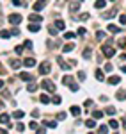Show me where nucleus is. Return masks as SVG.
Here are the masks:
<instances>
[{
  "label": "nucleus",
  "mask_w": 126,
  "mask_h": 134,
  "mask_svg": "<svg viewBox=\"0 0 126 134\" xmlns=\"http://www.w3.org/2000/svg\"><path fill=\"white\" fill-rule=\"evenodd\" d=\"M23 48H25V47H22V45H18V47L14 48V52H16V54H22V52H23Z\"/></svg>",
  "instance_id": "obj_38"
},
{
  "label": "nucleus",
  "mask_w": 126,
  "mask_h": 134,
  "mask_svg": "<svg viewBox=\"0 0 126 134\" xmlns=\"http://www.w3.org/2000/svg\"><path fill=\"white\" fill-rule=\"evenodd\" d=\"M32 116H34V118H37V116H39V111H36V109H34V111H32Z\"/></svg>",
  "instance_id": "obj_51"
},
{
  "label": "nucleus",
  "mask_w": 126,
  "mask_h": 134,
  "mask_svg": "<svg viewBox=\"0 0 126 134\" xmlns=\"http://www.w3.org/2000/svg\"><path fill=\"white\" fill-rule=\"evenodd\" d=\"M119 22H121V23H122V25H124V23H126V16H124V14H121V16H119Z\"/></svg>",
  "instance_id": "obj_43"
},
{
  "label": "nucleus",
  "mask_w": 126,
  "mask_h": 134,
  "mask_svg": "<svg viewBox=\"0 0 126 134\" xmlns=\"http://www.w3.org/2000/svg\"><path fill=\"white\" fill-rule=\"evenodd\" d=\"M25 48L30 50V48H32V41H25Z\"/></svg>",
  "instance_id": "obj_46"
},
{
  "label": "nucleus",
  "mask_w": 126,
  "mask_h": 134,
  "mask_svg": "<svg viewBox=\"0 0 126 134\" xmlns=\"http://www.w3.org/2000/svg\"><path fill=\"white\" fill-rule=\"evenodd\" d=\"M107 114H115V109L110 106V107H107Z\"/></svg>",
  "instance_id": "obj_40"
},
{
  "label": "nucleus",
  "mask_w": 126,
  "mask_h": 134,
  "mask_svg": "<svg viewBox=\"0 0 126 134\" xmlns=\"http://www.w3.org/2000/svg\"><path fill=\"white\" fill-rule=\"evenodd\" d=\"M23 64L27 68H32V66H36V59H34V57H27V59L23 61Z\"/></svg>",
  "instance_id": "obj_6"
},
{
  "label": "nucleus",
  "mask_w": 126,
  "mask_h": 134,
  "mask_svg": "<svg viewBox=\"0 0 126 134\" xmlns=\"http://www.w3.org/2000/svg\"><path fill=\"white\" fill-rule=\"evenodd\" d=\"M45 6H46V2H45V0H39V2H36V4H34V11H41Z\"/></svg>",
  "instance_id": "obj_7"
},
{
  "label": "nucleus",
  "mask_w": 126,
  "mask_h": 134,
  "mask_svg": "<svg viewBox=\"0 0 126 134\" xmlns=\"http://www.w3.org/2000/svg\"><path fill=\"white\" fill-rule=\"evenodd\" d=\"M55 27L62 30V29H64V27H66V23H64V22H62V20H57V22H55Z\"/></svg>",
  "instance_id": "obj_21"
},
{
  "label": "nucleus",
  "mask_w": 126,
  "mask_h": 134,
  "mask_svg": "<svg viewBox=\"0 0 126 134\" xmlns=\"http://www.w3.org/2000/svg\"><path fill=\"white\" fill-rule=\"evenodd\" d=\"M69 111H71V113L75 114V116H78V114H80V111H82V109H80L78 106H71V109H69Z\"/></svg>",
  "instance_id": "obj_17"
},
{
  "label": "nucleus",
  "mask_w": 126,
  "mask_h": 134,
  "mask_svg": "<svg viewBox=\"0 0 126 134\" xmlns=\"http://www.w3.org/2000/svg\"><path fill=\"white\" fill-rule=\"evenodd\" d=\"M64 38H66V40H73V38H75V32H66Z\"/></svg>",
  "instance_id": "obj_35"
},
{
  "label": "nucleus",
  "mask_w": 126,
  "mask_h": 134,
  "mask_svg": "<svg viewBox=\"0 0 126 134\" xmlns=\"http://www.w3.org/2000/svg\"><path fill=\"white\" fill-rule=\"evenodd\" d=\"M96 79H98V81H105V75H103L101 70H96Z\"/></svg>",
  "instance_id": "obj_20"
},
{
  "label": "nucleus",
  "mask_w": 126,
  "mask_h": 134,
  "mask_svg": "<svg viewBox=\"0 0 126 134\" xmlns=\"http://www.w3.org/2000/svg\"><path fill=\"white\" fill-rule=\"evenodd\" d=\"M57 63H59V66H60V68L69 70V64H68V63H64V59H62V57H57Z\"/></svg>",
  "instance_id": "obj_8"
},
{
  "label": "nucleus",
  "mask_w": 126,
  "mask_h": 134,
  "mask_svg": "<svg viewBox=\"0 0 126 134\" xmlns=\"http://www.w3.org/2000/svg\"><path fill=\"white\" fill-rule=\"evenodd\" d=\"M52 102H53V104H57V106H59V104H60V102H62V98H60V97H57V95H55V97H53V100H52Z\"/></svg>",
  "instance_id": "obj_37"
},
{
  "label": "nucleus",
  "mask_w": 126,
  "mask_h": 134,
  "mask_svg": "<svg viewBox=\"0 0 126 134\" xmlns=\"http://www.w3.org/2000/svg\"><path fill=\"white\" fill-rule=\"evenodd\" d=\"M114 14H115V11H108V13H105V14H103V18H107V20H110V18H112Z\"/></svg>",
  "instance_id": "obj_26"
},
{
  "label": "nucleus",
  "mask_w": 126,
  "mask_h": 134,
  "mask_svg": "<svg viewBox=\"0 0 126 134\" xmlns=\"http://www.w3.org/2000/svg\"><path fill=\"white\" fill-rule=\"evenodd\" d=\"M98 132H99V134L108 132V125H99V127H98Z\"/></svg>",
  "instance_id": "obj_22"
},
{
  "label": "nucleus",
  "mask_w": 126,
  "mask_h": 134,
  "mask_svg": "<svg viewBox=\"0 0 126 134\" xmlns=\"http://www.w3.org/2000/svg\"><path fill=\"white\" fill-rule=\"evenodd\" d=\"M20 64H22V63L16 61V59H13V61H11V66H13V68H20Z\"/></svg>",
  "instance_id": "obj_31"
},
{
  "label": "nucleus",
  "mask_w": 126,
  "mask_h": 134,
  "mask_svg": "<svg viewBox=\"0 0 126 134\" xmlns=\"http://www.w3.org/2000/svg\"><path fill=\"white\" fill-rule=\"evenodd\" d=\"M103 36H105V34H103V30H98V34H96L98 40H103Z\"/></svg>",
  "instance_id": "obj_44"
},
{
  "label": "nucleus",
  "mask_w": 126,
  "mask_h": 134,
  "mask_svg": "<svg viewBox=\"0 0 126 134\" xmlns=\"http://www.w3.org/2000/svg\"><path fill=\"white\" fill-rule=\"evenodd\" d=\"M105 70L110 72V70H112V64H110V63H107V64H105Z\"/></svg>",
  "instance_id": "obj_48"
},
{
  "label": "nucleus",
  "mask_w": 126,
  "mask_h": 134,
  "mask_svg": "<svg viewBox=\"0 0 126 134\" xmlns=\"http://www.w3.org/2000/svg\"><path fill=\"white\" fill-rule=\"evenodd\" d=\"M105 4H107L105 0H98V2L94 4V7H96V9H103V7H105Z\"/></svg>",
  "instance_id": "obj_19"
},
{
  "label": "nucleus",
  "mask_w": 126,
  "mask_h": 134,
  "mask_svg": "<svg viewBox=\"0 0 126 134\" xmlns=\"http://www.w3.org/2000/svg\"><path fill=\"white\" fill-rule=\"evenodd\" d=\"M30 129H32V130H37V123L32 122V123H30Z\"/></svg>",
  "instance_id": "obj_47"
},
{
  "label": "nucleus",
  "mask_w": 126,
  "mask_h": 134,
  "mask_svg": "<svg viewBox=\"0 0 126 134\" xmlns=\"http://www.w3.org/2000/svg\"><path fill=\"white\" fill-rule=\"evenodd\" d=\"M41 88L46 89L48 93H55V86H53V82H52V81H48V79H45L43 82H41Z\"/></svg>",
  "instance_id": "obj_1"
},
{
  "label": "nucleus",
  "mask_w": 126,
  "mask_h": 134,
  "mask_svg": "<svg viewBox=\"0 0 126 134\" xmlns=\"http://www.w3.org/2000/svg\"><path fill=\"white\" fill-rule=\"evenodd\" d=\"M85 125H87L89 129H94V127H96V122H94L92 118H89V120H85Z\"/></svg>",
  "instance_id": "obj_18"
},
{
  "label": "nucleus",
  "mask_w": 126,
  "mask_h": 134,
  "mask_svg": "<svg viewBox=\"0 0 126 134\" xmlns=\"http://www.w3.org/2000/svg\"><path fill=\"white\" fill-rule=\"evenodd\" d=\"M115 97H117L119 100H124V98H126V91H124V89H119V91L115 93Z\"/></svg>",
  "instance_id": "obj_11"
},
{
  "label": "nucleus",
  "mask_w": 126,
  "mask_h": 134,
  "mask_svg": "<svg viewBox=\"0 0 126 134\" xmlns=\"http://www.w3.org/2000/svg\"><path fill=\"white\" fill-rule=\"evenodd\" d=\"M45 125L50 127V129H55V127H57V122H45Z\"/></svg>",
  "instance_id": "obj_29"
},
{
  "label": "nucleus",
  "mask_w": 126,
  "mask_h": 134,
  "mask_svg": "<svg viewBox=\"0 0 126 134\" xmlns=\"http://www.w3.org/2000/svg\"><path fill=\"white\" fill-rule=\"evenodd\" d=\"M107 29H108V30H110L112 34H115V32H119V27H117V25H108Z\"/></svg>",
  "instance_id": "obj_24"
},
{
  "label": "nucleus",
  "mask_w": 126,
  "mask_h": 134,
  "mask_svg": "<svg viewBox=\"0 0 126 134\" xmlns=\"http://www.w3.org/2000/svg\"><path fill=\"white\" fill-rule=\"evenodd\" d=\"M45 2H46V0H45Z\"/></svg>",
  "instance_id": "obj_57"
},
{
  "label": "nucleus",
  "mask_w": 126,
  "mask_h": 134,
  "mask_svg": "<svg viewBox=\"0 0 126 134\" xmlns=\"http://www.w3.org/2000/svg\"><path fill=\"white\" fill-rule=\"evenodd\" d=\"M92 116L98 120V118H101V116H103V113H101V111H94V113H92Z\"/></svg>",
  "instance_id": "obj_33"
},
{
  "label": "nucleus",
  "mask_w": 126,
  "mask_h": 134,
  "mask_svg": "<svg viewBox=\"0 0 126 134\" xmlns=\"http://www.w3.org/2000/svg\"><path fill=\"white\" fill-rule=\"evenodd\" d=\"M50 70H52V66H50L48 61H45V63H41V64H39V73H41V75H46Z\"/></svg>",
  "instance_id": "obj_2"
},
{
  "label": "nucleus",
  "mask_w": 126,
  "mask_h": 134,
  "mask_svg": "<svg viewBox=\"0 0 126 134\" xmlns=\"http://www.w3.org/2000/svg\"><path fill=\"white\" fill-rule=\"evenodd\" d=\"M78 79H80V81H85V73H83V72H78Z\"/></svg>",
  "instance_id": "obj_41"
},
{
  "label": "nucleus",
  "mask_w": 126,
  "mask_h": 134,
  "mask_svg": "<svg viewBox=\"0 0 126 134\" xmlns=\"http://www.w3.org/2000/svg\"><path fill=\"white\" fill-rule=\"evenodd\" d=\"M80 2H82V0H80Z\"/></svg>",
  "instance_id": "obj_56"
},
{
  "label": "nucleus",
  "mask_w": 126,
  "mask_h": 134,
  "mask_svg": "<svg viewBox=\"0 0 126 134\" xmlns=\"http://www.w3.org/2000/svg\"><path fill=\"white\" fill-rule=\"evenodd\" d=\"M13 116H14V118H18V120H20V118H23V116H25V113H23V111H22V109H20V111H14V113H13Z\"/></svg>",
  "instance_id": "obj_15"
},
{
  "label": "nucleus",
  "mask_w": 126,
  "mask_h": 134,
  "mask_svg": "<svg viewBox=\"0 0 126 134\" xmlns=\"http://www.w3.org/2000/svg\"><path fill=\"white\" fill-rule=\"evenodd\" d=\"M39 100L43 102V104H48V102H50V97H48V95H41V97H39Z\"/></svg>",
  "instance_id": "obj_23"
},
{
  "label": "nucleus",
  "mask_w": 126,
  "mask_h": 134,
  "mask_svg": "<svg viewBox=\"0 0 126 134\" xmlns=\"http://www.w3.org/2000/svg\"><path fill=\"white\" fill-rule=\"evenodd\" d=\"M78 34H80V36L85 34V27H80V29H78Z\"/></svg>",
  "instance_id": "obj_45"
},
{
  "label": "nucleus",
  "mask_w": 126,
  "mask_h": 134,
  "mask_svg": "<svg viewBox=\"0 0 126 134\" xmlns=\"http://www.w3.org/2000/svg\"><path fill=\"white\" fill-rule=\"evenodd\" d=\"M0 36H2V38H6V40H7V38L11 36V32H9V30H2V32H0Z\"/></svg>",
  "instance_id": "obj_36"
},
{
  "label": "nucleus",
  "mask_w": 126,
  "mask_h": 134,
  "mask_svg": "<svg viewBox=\"0 0 126 134\" xmlns=\"http://www.w3.org/2000/svg\"><path fill=\"white\" fill-rule=\"evenodd\" d=\"M4 73H6V70H4V66H2V64H0V75H4Z\"/></svg>",
  "instance_id": "obj_52"
},
{
  "label": "nucleus",
  "mask_w": 126,
  "mask_h": 134,
  "mask_svg": "<svg viewBox=\"0 0 126 134\" xmlns=\"http://www.w3.org/2000/svg\"><path fill=\"white\" fill-rule=\"evenodd\" d=\"M122 48H126V38H124V40H121V43H119Z\"/></svg>",
  "instance_id": "obj_50"
},
{
  "label": "nucleus",
  "mask_w": 126,
  "mask_h": 134,
  "mask_svg": "<svg viewBox=\"0 0 126 134\" xmlns=\"http://www.w3.org/2000/svg\"><path fill=\"white\" fill-rule=\"evenodd\" d=\"M64 118H66V113H64V111L57 114V120H64Z\"/></svg>",
  "instance_id": "obj_39"
},
{
  "label": "nucleus",
  "mask_w": 126,
  "mask_h": 134,
  "mask_svg": "<svg viewBox=\"0 0 126 134\" xmlns=\"http://www.w3.org/2000/svg\"><path fill=\"white\" fill-rule=\"evenodd\" d=\"M13 6H22V0H13Z\"/></svg>",
  "instance_id": "obj_49"
},
{
  "label": "nucleus",
  "mask_w": 126,
  "mask_h": 134,
  "mask_svg": "<svg viewBox=\"0 0 126 134\" xmlns=\"http://www.w3.org/2000/svg\"><path fill=\"white\" fill-rule=\"evenodd\" d=\"M29 30H30V32H37V30H39V23H34V22H32V23L29 25Z\"/></svg>",
  "instance_id": "obj_14"
},
{
  "label": "nucleus",
  "mask_w": 126,
  "mask_h": 134,
  "mask_svg": "<svg viewBox=\"0 0 126 134\" xmlns=\"http://www.w3.org/2000/svg\"><path fill=\"white\" fill-rule=\"evenodd\" d=\"M121 79L117 77V75H112V77H108V84H119Z\"/></svg>",
  "instance_id": "obj_9"
},
{
  "label": "nucleus",
  "mask_w": 126,
  "mask_h": 134,
  "mask_svg": "<svg viewBox=\"0 0 126 134\" xmlns=\"http://www.w3.org/2000/svg\"><path fill=\"white\" fill-rule=\"evenodd\" d=\"M62 84H73V77L71 75H64L62 77Z\"/></svg>",
  "instance_id": "obj_10"
},
{
  "label": "nucleus",
  "mask_w": 126,
  "mask_h": 134,
  "mask_svg": "<svg viewBox=\"0 0 126 134\" xmlns=\"http://www.w3.org/2000/svg\"><path fill=\"white\" fill-rule=\"evenodd\" d=\"M122 72H124V73H126V66H122Z\"/></svg>",
  "instance_id": "obj_55"
},
{
  "label": "nucleus",
  "mask_w": 126,
  "mask_h": 134,
  "mask_svg": "<svg viewBox=\"0 0 126 134\" xmlns=\"http://www.w3.org/2000/svg\"><path fill=\"white\" fill-rule=\"evenodd\" d=\"M73 48H75V43H68V45L62 47V52H71Z\"/></svg>",
  "instance_id": "obj_12"
},
{
  "label": "nucleus",
  "mask_w": 126,
  "mask_h": 134,
  "mask_svg": "<svg viewBox=\"0 0 126 134\" xmlns=\"http://www.w3.org/2000/svg\"><path fill=\"white\" fill-rule=\"evenodd\" d=\"M108 125H110L112 129H117V127H119V122H117V120H110V123H108Z\"/></svg>",
  "instance_id": "obj_30"
},
{
  "label": "nucleus",
  "mask_w": 126,
  "mask_h": 134,
  "mask_svg": "<svg viewBox=\"0 0 126 134\" xmlns=\"http://www.w3.org/2000/svg\"><path fill=\"white\" fill-rule=\"evenodd\" d=\"M29 20H30V22L39 23V22H41V16H39V14H30V16H29Z\"/></svg>",
  "instance_id": "obj_13"
},
{
  "label": "nucleus",
  "mask_w": 126,
  "mask_h": 134,
  "mask_svg": "<svg viewBox=\"0 0 126 134\" xmlns=\"http://www.w3.org/2000/svg\"><path fill=\"white\" fill-rule=\"evenodd\" d=\"M16 130H18V132H23V130H25V125H23V123H18V125H16Z\"/></svg>",
  "instance_id": "obj_34"
},
{
  "label": "nucleus",
  "mask_w": 126,
  "mask_h": 134,
  "mask_svg": "<svg viewBox=\"0 0 126 134\" xmlns=\"http://www.w3.org/2000/svg\"><path fill=\"white\" fill-rule=\"evenodd\" d=\"M92 52H91V48H85L83 50V57H85V59H89V55H91Z\"/></svg>",
  "instance_id": "obj_32"
},
{
  "label": "nucleus",
  "mask_w": 126,
  "mask_h": 134,
  "mask_svg": "<svg viewBox=\"0 0 126 134\" xmlns=\"http://www.w3.org/2000/svg\"><path fill=\"white\" fill-rule=\"evenodd\" d=\"M9 22H11L13 25L22 23V14H9Z\"/></svg>",
  "instance_id": "obj_4"
},
{
  "label": "nucleus",
  "mask_w": 126,
  "mask_h": 134,
  "mask_svg": "<svg viewBox=\"0 0 126 134\" xmlns=\"http://www.w3.org/2000/svg\"><path fill=\"white\" fill-rule=\"evenodd\" d=\"M20 79H22V81H27V82H30V81H34V75H32V73L23 72V73H20Z\"/></svg>",
  "instance_id": "obj_5"
},
{
  "label": "nucleus",
  "mask_w": 126,
  "mask_h": 134,
  "mask_svg": "<svg viewBox=\"0 0 126 134\" xmlns=\"http://www.w3.org/2000/svg\"><path fill=\"white\" fill-rule=\"evenodd\" d=\"M78 20H82V22H85V20H89V14H87V13H82V14L78 16Z\"/></svg>",
  "instance_id": "obj_27"
},
{
  "label": "nucleus",
  "mask_w": 126,
  "mask_h": 134,
  "mask_svg": "<svg viewBox=\"0 0 126 134\" xmlns=\"http://www.w3.org/2000/svg\"><path fill=\"white\" fill-rule=\"evenodd\" d=\"M2 86H4V82H2V81H0V89H2Z\"/></svg>",
  "instance_id": "obj_54"
},
{
  "label": "nucleus",
  "mask_w": 126,
  "mask_h": 134,
  "mask_svg": "<svg viewBox=\"0 0 126 134\" xmlns=\"http://www.w3.org/2000/svg\"><path fill=\"white\" fill-rule=\"evenodd\" d=\"M101 52L107 55V57H114V54H115V50H114L110 45H103V47H101Z\"/></svg>",
  "instance_id": "obj_3"
},
{
  "label": "nucleus",
  "mask_w": 126,
  "mask_h": 134,
  "mask_svg": "<svg viewBox=\"0 0 126 134\" xmlns=\"http://www.w3.org/2000/svg\"><path fill=\"white\" fill-rule=\"evenodd\" d=\"M0 123H9V114H0Z\"/></svg>",
  "instance_id": "obj_16"
},
{
  "label": "nucleus",
  "mask_w": 126,
  "mask_h": 134,
  "mask_svg": "<svg viewBox=\"0 0 126 134\" xmlns=\"http://www.w3.org/2000/svg\"><path fill=\"white\" fill-rule=\"evenodd\" d=\"M48 32H50L52 36H57V32H59V29H57V27H48Z\"/></svg>",
  "instance_id": "obj_25"
},
{
  "label": "nucleus",
  "mask_w": 126,
  "mask_h": 134,
  "mask_svg": "<svg viewBox=\"0 0 126 134\" xmlns=\"http://www.w3.org/2000/svg\"><path fill=\"white\" fill-rule=\"evenodd\" d=\"M119 57H121V59H122V61H126V54H121Z\"/></svg>",
  "instance_id": "obj_53"
},
{
  "label": "nucleus",
  "mask_w": 126,
  "mask_h": 134,
  "mask_svg": "<svg viewBox=\"0 0 126 134\" xmlns=\"http://www.w3.org/2000/svg\"><path fill=\"white\" fill-rule=\"evenodd\" d=\"M27 89H29V91H30V93H34V91H36V89H37V86H36V84H34V82H30V84H29V88H27Z\"/></svg>",
  "instance_id": "obj_28"
},
{
  "label": "nucleus",
  "mask_w": 126,
  "mask_h": 134,
  "mask_svg": "<svg viewBox=\"0 0 126 134\" xmlns=\"http://www.w3.org/2000/svg\"><path fill=\"white\" fill-rule=\"evenodd\" d=\"M78 7H80V4H71V11H73V13L78 11Z\"/></svg>",
  "instance_id": "obj_42"
}]
</instances>
